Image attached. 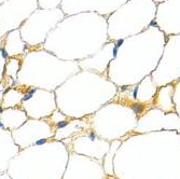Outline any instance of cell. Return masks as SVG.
<instances>
[{"instance_id":"4","label":"cell","mask_w":180,"mask_h":179,"mask_svg":"<svg viewBox=\"0 0 180 179\" xmlns=\"http://www.w3.org/2000/svg\"><path fill=\"white\" fill-rule=\"evenodd\" d=\"M65 17L61 8L41 9L38 8L28 16L20 25V33L28 49L40 48L49 33Z\"/></svg>"},{"instance_id":"11","label":"cell","mask_w":180,"mask_h":179,"mask_svg":"<svg viewBox=\"0 0 180 179\" xmlns=\"http://www.w3.org/2000/svg\"><path fill=\"white\" fill-rule=\"evenodd\" d=\"M25 90L26 87L24 86H12L5 89L1 97V109L20 106L25 94Z\"/></svg>"},{"instance_id":"9","label":"cell","mask_w":180,"mask_h":179,"mask_svg":"<svg viewBox=\"0 0 180 179\" xmlns=\"http://www.w3.org/2000/svg\"><path fill=\"white\" fill-rule=\"evenodd\" d=\"M27 114L20 106L5 108L0 111V121L5 130H16L27 121Z\"/></svg>"},{"instance_id":"6","label":"cell","mask_w":180,"mask_h":179,"mask_svg":"<svg viewBox=\"0 0 180 179\" xmlns=\"http://www.w3.org/2000/svg\"><path fill=\"white\" fill-rule=\"evenodd\" d=\"M20 107L28 118L46 119L57 109L55 93L39 87H26Z\"/></svg>"},{"instance_id":"7","label":"cell","mask_w":180,"mask_h":179,"mask_svg":"<svg viewBox=\"0 0 180 179\" xmlns=\"http://www.w3.org/2000/svg\"><path fill=\"white\" fill-rule=\"evenodd\" d=\"M115 51H117V44L114 43V41L112 42L108 41L94 55L79 61V67L81 70H90L105 74L109 66V63L113 59Z\"/></svg>"},{"instance_id":"8","label":"cell","mask_w":180,"mask_h":179,"mask_svg":"<svg viewBox=\"0 0 180 179\" xmlns=\"http://www.w3.org/2000/svg\"><path fill=\"white\" fill-rule=\"evenodd\" d=\"M1 39L3 41V48H4V51L8 57L22 56L28 50L27 44L22 39L20 29H14V30L9 31Z\"/></svg>"},{"instance_id":"5","label":"cell","mask_w":180,"mask_h":179,"mask_svg":"<svg viewBox=\"0 0 180 179\" xmlns=\"http://www.w3.org/2000/svg\"><path fill=\"white\" fill-rule=\"evenodd\" d=\"M38 7V0H7L0 4V38L18 29Z\"/></svg>"},{"instance_id":"10","label":"cell","mask_w":180,"mask_h":179,"mask_svg":"<svg viewBox=\"0 0 180 179\" xmlns=\"http://www.w3.org/2000/svg\"><path fill=\"white\" fill-rule=\"evenodd\" d=\"M22 56H14V57H8L5 61V67H4V74H3L2 83L5 89L12 87L16 85L17 81V73L20 69V65H22Z\"/></svg>"},{"instance_id":"2","label":"cell","mask_w":180,"mask_h":179,"mask_svg":"<svg viewBox=\"0 0 180 179\" xmlns=\"http://www.w3.org/2000/svg\"><path fill=\"white\" fill-rule=\"evenodd\" d=\"M118 90L105 74L79 70L54 91L57 108L69 118H77L82 108L97 109L100 100L106 102L117 95Z\"/></svg>"},{"instance_id":"12","label":"cell","mask_w":180,"mask_h":179,"mask_svg":"<svg viewBox=\"0 0 180 179\" xmlns=\"http://www.w3.org/2000/svg\"><path fill=\"white\" fill-rule=\"evenodd\" d=\"M8 59V55L4 51L3 48V41L0 38V82L3 79V74H4V67H5V61Z\"/></svg>"},{"instance_id":"13","label":"cell","mask_w":180,"mask_h":179,"mask_svg":"<svg viewBox=\"0 0 180 179\" xmlns=\"http://www.w3.org/2000/svg\"><path fill=\"white\" fill-rule=\"evenodd\" d=\"M61 0H38V7L41 9H56L59 8Z\"/></svg>"},{"instance_id":"14","label":"cell","mask_w":180,"mask_h":179,"mask_svg":"<svg viewBox=\"0 0 180 179\" xmlns=\"http://www.w3.org/2000/svg\"><path fill=\"white\" fill-rule=\"evenodd\" d=\"M4 1H7V0H0V4H1L2 2H4Z\"/></svg>"},{"instance_id":"3","label":"cell","mask_w":180,"mask_h":179,"mask_svg":"<svg viewBox=\"0 0 180 179\" xmlns=\"http://www.w3.org/2000/svg\"><path fill=\"white\" fill-rule=\"evenodd\" d=\"M79 70L77 61L61 59L41 46L28 49L22 58L15 86L55 91Z\"/></svg>"},{"instance_id":"1","label":"cell","mask_w":180,"mask_h":179,"mask_svg":"<svg viewBox=\"0 0 180 179\" xmlns=\"http://www.w3.org/2000/svg\"><path fill=\"white\" fill-rule=\"evenodd\" d=\"M109 41L108 23L96 12H80L65 17L49 33L41 45L65 61H81L99 51Z\"/></svg>"}]
</instances>
